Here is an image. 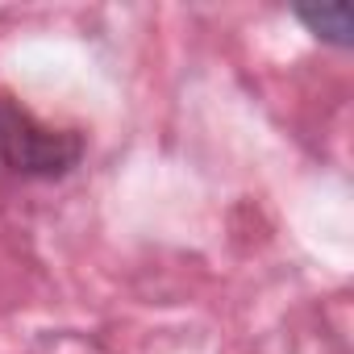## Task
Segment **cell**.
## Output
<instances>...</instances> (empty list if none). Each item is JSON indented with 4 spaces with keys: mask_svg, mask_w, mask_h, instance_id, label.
<instances>
[{
    "mask_svg": "<svg viewBox=\"0 0 354 354\" xmlns=\"http://www.w3.org/2000/svg\"><path fill=\"white\" fill-rule=\"evenodd\" d=\"M84 158V138L75 129H55L38 121L17 96H0V162L26 180H59Z\"/></svg>",
    "mask_w": 354,
    "mask_h": 354,
    "instance_id": "obj_1",
    "label": "cell"
},
{
    "mask_svg": "<svg viewBox=\"0 0 354 354\" xmlns=\"http://www.w3.org/2000/svg\"><path fill=\"white\" fill-rule=\"evenodd\" d=\"M296 17L329 46H350V5H300Z\"/></svg>",
    "mask_w": 354,
    "mask_h": 354,
    "instance_id": "obj_2",
    "label": "cell"
}]
</instances>
